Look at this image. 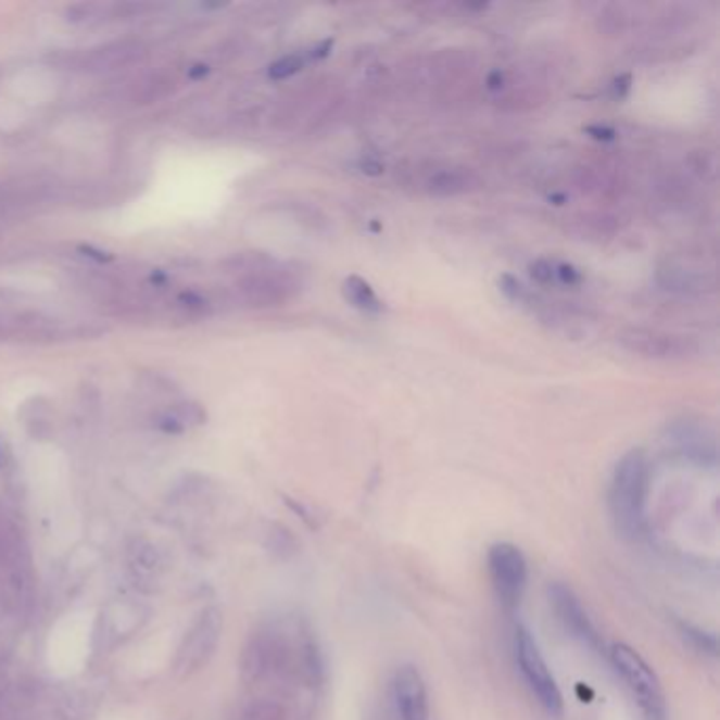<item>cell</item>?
<instances>
[{
	"mask_svg": "<svg viewBox=\"0 0 720 720\" xmlns=\"http://www.w3.org/2000/svg\"><path fill=\"white\" fill-rule=\"evenodd\" d=\"M147 619V612L142 615L140 605L131 603H114L102 610L98 619V641H102V648H113L123 639H129L136 630H140V623Z\"/></svg>",
	"mask_w": 720,
	"mask_h": 720,
	"instance_id": "8fae6325",
	"label": "cell"
},
{
	"mask_svg": "<svg viewBox=\"0 0 720 720\" xmlns=\"http://www.w3.org/2000/svg\"><path fill=\"white\" fill-rule=\"evenodd\" d=\"M679 632L684 639V643L691 646L693 650L706 655V657H719V639L712 632H706L693 623L686 621H679Z\"/></svg>",
	"mask_w": 720,
	"mask_h": 720,
	"instance_id": "ac0fdd59",
	"label": "cell"
},
{
	"mask_svg": "<svg viewBox=\"0 0 720 720\" xmlns=\"http://www.w3.org/2000/svg\"><path fill=\"white\" fill-rule=\"evenodd\" d=\"M203 75H207V66H194V71H190L192 78H199V76Z\"/></svg>",
	"mask_w": 720,
	"mask_h": 720,
	"instance_id": "83f0119b",
	"label": "cell"
},
{
	"mask_svg": "<svg viewBox=\"0 0 720 720\" xmlns=\"http://www.w3.org/2000/svg\"><path fill=\"white\" fill-rule=\"evenodd\" d=\"M674 438L679 442V449L686 458L691 460H697L702 465L710 463V465H717V446H715V440L708 438L699 427H693V425H681L677 431H674Z\"/></svg>",
	"mask_w": 720,
	"mask_h": 720,
	"instance_id": "9a60e30c",
	"label": "cell"
},
{
	"mask_svg": "<svg viewBox=\"0 0 720 720\" xmlns=\"http://www.w3.org/2000/svg\"><path fill=\"white\" fill-rule=\"evenodd\" d=\"M225 632V617L218 607H205L199 610L189 630L185 632L176 659H174V674L180 681L199 674L203 668L210 666L214 659Z\"/></svg>",
	"mask_w": 720,
	"mask_h": 720,
	"instance_id": "277c9868",
	"label": "cell"
},
{
	"mask_svg": "<svg viewBox=\"0 0 720 720\" xmlns=\"http://www.w3.org/2000/svg\"><path fill=\"white\" fill-rule=\"evenodd\" d=\"M494 596L505 610H516L529 583V563L522 550L509 541L493 543L487 556Z\"/></svg>",
	"mask_w": 720,
	"mask_h": 720,
	"instance_id": "5b68a950",
	"label": "cell"
},
{
	"mask_svg": "<svg viewBox=\"0 0 720 720\" xmlns=\"http://www.w3.org/2000/svg\"><path fill=\"white\" fill-rule=\"evenodd\" d=\"M342 294H344L346 303L353 304L355 308H359L364 313H380L384 308V304L377 296L375 288L357 275H351V277L344 279Z\"/></svg>",
	"mask_w": 720,
	"mask_h": 720,
	"instance_id": "e0dca14e",
	"label": "cell"
},
{
	"mask_svg": "<svg viewBox=\"0 0 720 720\" xmlns=\"http://www.w3.org/2000/svg\"><path fill=\"white\" fill-rule=\"evenodd\" d=\"M243 720H290L288 710L281 702L277 699H256L252 702L245 712H243Z\"/></svg>",
	"mask_w": 720,
	"mask_h": 720,
	"instance_id": "d6986e66",
	"label": "cell"
},
{
	"mask_svg": "<svg viewBox=\"0 0 720 720\" xmlns=\"http://www.w3.org/2000/svg\"><path fill=\"white\" fill-rule=\"evenodd\" d=\"M514 657H516L518 672L522 674V681L529 686V691H531L532 697L539 702V706L547 715L560 717L565 710L563 691L556 683L531 630L525 623H518L516 632H514Z\"/></svg>",
	"mask_w": 720,
	"mask_h": 720,
	"instance_id": "3957f363",
	"label": "cell"
},
{
	"mask_svg": "<svg viewBox=\"0 0 720 720\" xmlns=\"http://www.w3.org/2000/svg\"><path fill=\"white\" fill-rule=\"evenodd\" d=\"M142 58L140 42L121 40V42H109L104 47L91 49L78 58V68L87 73H111L123 66L134 64Z\"/></svg>",
	"mask_w": 720,
	"mask_h": 720,
	"instance_id": "7c38bea8",
	"label": "cell"
},
{
	"mask_svg": "<svg viewBox=\"0 0 720 720\" xmlns=\"http://www.w3.org/2000/svg\"><path fill=\"white\" fill-rule=\"evenodd\" d=\"M556 279L563 281L565 286H579L583 281V275L572 265L556 266Z\"/></svg>",
	"mask_w": 720,
	"mask_h": 720,
	"instance_id": "cb8c5ba5",
	"label": "cell"
},
{
	"mask_svg": "<svg viewBox=\"0 0 720 720\" xmlns=\"http://www.w3.org/2000/svg\"><path fill=\"white\" fill-rule=\"evenodd\" d=\"M11 463H13V455H11V449H9V444L0 438V471L4 473L9 467H11Z\"/></svg>",
	"mask_w": 720,
	"mask_h": 720,
	"instance_id": "d4e9b609",
	"label": "cell"
},
{
	"mask_svg": "<svg viewBox=\"0 0 720 720\" xmlns=\"http://www.w3.org/2000/svg\"><path fill=\"white\" fill-rule=\"evenodd\" d=\"M529 268H531L532 279L541 286L556 281V266L552 265L550 261H534Z\"/></svg>",
	"mask_w": 720,
	"mask_h": 720,
	"instance_id": "603a6c76",
	"label": "cell"
},
{
	"mask_svg": "<svg viewBox=\"0 0 720 720\" xmlns=\"http://www.w3.org/2000/svg\"><path fill=\"white\" fill-rule=\"evenodd\" d=\"M619 344L634 355L657 362H686L699 353V344L691 337L650 328L623 330L619 334Z\"/></svg>",
	"mask_w": 720,
	"mask_h": 720,
	"instance_id": "52a82bcc",
	"label": "cell"
},
{
	"mask_svg": "<svg viewBox=\"0 0 720 720\" xmlns=\"http://www.w3.org/2000/svg\"><path fill=\"white\" fill-rule=\"evenodd\" d=\"M125 563L131 583L144 594H154L169 572L167 552L151 536H134L127 545Z\"/></svg>",
	"mask_w": 720,
	"mask_h": 720,
	"instance_id": "ba28073f",
	"label": "cell"
},
{
	"mask_svg": "<svg viewBox=\"0 0 720 720\" xmlns=\"http://www.w3.org/2000/svg\"><path fill=\"white\" fill-rule=\"evenodd\" d=\"M608 661L626 689L632 693L634 702L645 720H668L666 691L657 672L648 666L645 657L632 646L615 643L607 650Z\"/></svg>",
	"mask_w": 720,
	"mask_h": 720,
	"instance_id": "7a4b0ae2",
	"label": "cell"
},
{
	"mask_svg": "<svg viewBox=\"0 0 720 720\" xmlns=\"http://www.w3.org/2000/svg\"><path fill=\"white\" fill-rule=\"evenodd\" d=\"M650 469L641 449L621 456L608 482V516L623 541H636L646 525V496Z\"/></svg>",
	"mask_w": 720,
	"mask_h": 720,
	"instance_id": "6da1fadb",
	"label": "cell"
},
{
	"mask_svg": "<svg viewBox=\"0 0 720 720\" xmlns=\"http://www.w3.org/2000/svg\"><path fill=\"white\" fill-rule=\"evenodd\" d=\"M478 178L469 172H460V169H442L435 172L429 182H427V190L435 197H455V194H463L469 190L478 189Z\"/></svg>",
	"mask_w": 720,
	"mask_h": 720,
	"instance_id": "2e32d148",
	"label": "cell"
},
{
	"mask_svg": "<svg viewBox=\"0 0 720 720\" xmlns=\"http://www.w3.org/2000/svg\"><path fill=\"white\" fill-rule=\"evenodd\" d=\"M498 286H501V292L516 304H529L532 301V294L529 292V288L514 275H503L498 279Z\"/></svg>",
	"mask_w": 720,
	"mask_h": 720,
	"instance_id": "44dd1931",
	"label": "cell"
},
{
	"mask_svg": "<svg viewBox=\"0 0 720 720\" xmlns=\"http://www.w3.org/2000/svg\"><path fill=\"white\" fill-rule=\"evenodd\" d=\"M4 205V192H2V189H0V207Z\"/></svg>",
	"mask_w": 720,
	"mask_h": 720,
	"instance_id": "f1b7e54d",
	"label": "cell"
},
{
	"mask_svg": "<svg viewBox=\"0 0 720 720\" xmlns=\"http://www.w3.org/2000/svg\"><path fill=\"white\" fill-rule=\"evenodd\" d=\"M83 252L87 254V256H91V258H96V261H100V263H104V261H111V256H102V252H98V250H93V248H83Z\"/></svg>",
	"mask_w": 720,
	"mask_h": 720,
	"instance_id": "4316f807",
	"label": "cell"
},
{
	"mask_svg": "<svg viewBox=\"0 0 720 720\" xmlns=\"http://www.w3.org/2000/svg\"><path fill=\"white\" fill-rule=\"evenodd\" d=\"M207 420V413L203 410L201 404L197 402H178L174 404L167 413L159 415L154 425L163 431V433H185L189 427H199Z\"/></svg>",
	"mask_w": 720,
	"mask_h": 720,
	"instance_id": "5bb4252c",
	"label": "cell"
},
{
	"mask_svg": "<svg viewBox=\"0 0 720 720\" xmlns=\"http://www.w3.org/2000/svg\"><path fill=\"white\" fill-rule=\"evenodd\" d=\"M657 281L661 288L679 294H706L712 292L717 281L710 273L702 268L679 265V263H666L657 270Z\"/></svg>",
	"mask_w": 720,
	"mask_h": 720,
	"instance_id": "4fadbf2b",
	"label": "cell"
},
{
	"mask_svg": "<svg viewBox=\"0 0 720 720\" xmlns=\"http://www.w3.org/2000/svg\"><path fill=\"white\" fill-rule=\"evenodd\" d=\"M547 601H550V607L554 610L558 623L563 626V630L569 634L570 639H574L579 645H583L594 653L605 650L603 634L598 632L590 612L585 610L581 598L572 592L570 585L563 581H552L547 585Z\"/></svg>",
	"mask_w": 720,
	"mask_h": 720,
	"instance_id": "8992f818",
	"label": "cell"
},
{
	"mask_svg": "<svg viewBox=\"0 0 720 720\" xmlns=\"http://www.w3.org/2000/svg\"><path fill=\"white\" fill-rule=\"evenodd\" d=\"M102 13V4H96V2H80V4H73L66 15L71 22L75 24H83V22H91L93 17H100Z\"/></svg>",
	"mask_w": 720,
	"mask_h": 720,
	"instance_id": "7402d4cb",
	"label": "cell"
},
{
	"mask_svg": "<svg viewBox=\"0 0 720 720\" xmlns=\"http://www.w3.org/2000/svg\"><path fill=\"white\" fill-rule=\"evenodd\" d=\"M296 292V281L290 273L275 270L270 266L248 273L239 283V294L250 306H279L290 301Z\"/></svg>",
	"mask_w": 720,
	"mask_h": 720,
	"instance_id": "9c48e42d",
	"label": "cell"
},
{
	"mask_svg": "<svg viewBox=\"0 0 720 720\" xmlns=\"http://www.w3.org/2000/svg\"><path fill=\"white\" fill-rule=\"evenodd\" d=\"M306 58L304 55H299V53H290V55H283L281 60L273 62L270 68H268V76L273 80H283V78H290L292 75H296L301 68L304 66Z\"/></svg>",
	"mask_w": 720,
	"mask_h": 720,
	"instance_id": "ffe728a7",
	"label": "cell"
},
{
	"mask_svg": "<svg viewBox=\"0 0 720 720\" xmlns=\"http://www.w3.org/2000/svg\"><path fill=\"white\" fill-rule=\"evenodd\" d=\"M588 134H592L596 140H612L615 131L608 127H588Z\"/></svg>",
	"mask_w": 720,
	"mask_h": 720,
	"instance_id": "484cf974",
	"label": "cell"
},
{
	"mask_svg": "<svg viewBox=\"0 0 720 720\" xmlns=\"http://www.w3.org/2000/svg\"><path fill=\"white\" fill-rule=\"evenodd\" d=\"M391 697L400 720H429V693L420 670L400 666L391 681Z\"/></svg>",
	"mask_w": 720,
	"mask_h": 720,
	"instance_id": "30bf717a",
	"label": "cell"
}]
</instances>
